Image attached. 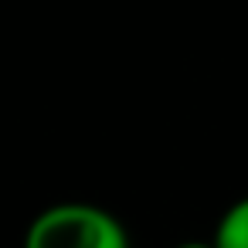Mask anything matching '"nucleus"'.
Listing matches in <instances>:
<instances>
[{"instance_id":"nucleus-1","label":"nucleus","mask_w":248,"mask_h":248,"mask_svg":"<svg viewBox=\"0 0 248 248\" xmlns=\"http://www.w3.org/2000/svg\"><path fill=\"white\" fill-rule=\"evenodd\" d=\"M24 248H133L126 224L89 201H62L38 211L24 231Z\"/></svg>"},{"instance_id":"nucleus-3","label":"nucleus","mask_w":248,"mask_h":248,"mask_svg":"<svg viewBox=\"0 0 248 248\" xmlns=\"http://www.w3.org/2000/svg\"><path fill=\"white\" fill-rule=\"evenodd\" d=\"M173 248H214V245H211V241H197V238H194V241H180V245H173Z\"/></svg>"},{"instance_id":"nucleus-2","label":"nucleus","mask_w":248,"mask_h":248,"mask_svg":"<svg viewBox=\"0 0 248 248\" xmlns=\"http://www.w3.org/2000/svg\"><path fill=\"white\" fill-rule=\"evenodd\" d=\"M214 248H248V194L238 197L214 224Z\"/></svg>"}]
</instances>
